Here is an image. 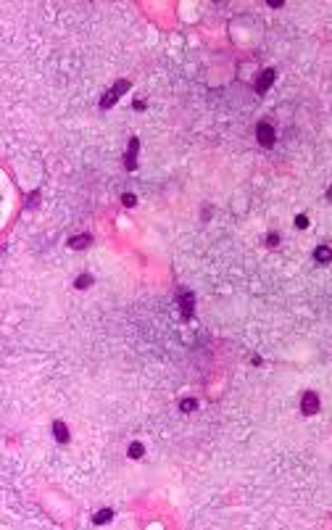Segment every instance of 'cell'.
Returning <instances> with one entry per match:
<instances>
[{"mask_svg": "<svg viewBox=\"0 0 332 530\" xmlns=\"http://www.w3.org/2000/svg\"><path fill=\"white\" fill-rule=\"evenodd\" d=\"M126 90H129V82H126V80H119L116 85L108 90V93H103V98H100V108H111V106L119 100V95H124Z\"/></svg>", "mask_w": 332, "mask_h": 530, "instance_id": "1", "label": "cell"}, {"mask_svg": "<svg viewBox=\"0 0 332 530\" xmlns=\"http://www.w3.org/2000/svg\"><path fill=\"white\" fill-rule=\"evenodd\" d=\"M256 140L261 143L264 148H271L274 145V140H277V132H274V127H271L269 122H261L256 127Z\"/></svg>", "mask_w": 332, "mask_h": 530, "instance_id": "2", "label": "cell"}, {"mask_svg": "<svg viewBox=\"0 0 332 530\" xmlns=\"http://www.w3.org/2000/svg\"><path fill=\"white\" fill-rule=\"evenodd\" d=\"M300 412L306 414V417H314V414L319 412V396L314 393V390H306L303 399H300Z\"/></svg>", "mask_w": 332, "mask_h": 530, "instance_id": "3", "label": "cell"}, {"mask_svg": "<svg viewBox=\"0 0 332 530\" xmlns=\"http://www.w3.org/2000/svg\"><path fill=\"white\" fill-rule=\"evenodd\" d=\"M177 301H179V309H182V317L190 319V317H192V309H195V296H192L190 290H179Z\"/></svg>", "mask_w": 332, "mask_h": 530, "instance_id": "4", "label": "cell"}, {"mask_svg": "<svg viewBox=\"0 0 332 530\" xmlns=\"http://www.w3.org/2000/svg\"><path fill=\"white\" fill-rule=\"evenodd\" d=\"M137 150H140V140L137 137H132L129 140V148H126V153H124V166H126V172H132L137 166Z\"/></svg>", "mask_w": 332, "mask_h": 530, "instance_id": "5", "label": "cell"}, {"mask_svg": "<svg viewBox=\"0 0 332 530\" xmlns=\"http://www.w3.org/2000/svg\"><path fill=\"white\" fill-rule=\"evenodd\" d=\"M274 80H277V71H274V69H264V71H261V77L256 80V93H258V95H264V93H267V90L271 87V82H274Z\"/></svg>", "mask_w": 332, "mask_h": 530, "instance_id": "6", "label": "cell"}, {"mask_svg": "<svg viewBox=\"0 0 332 530\" xmlns=\"http://www.w3.org/2000/svg\"><path fill=\"white\" fill-rule=\"evenodd\" d=\"M90 243H93V235H87V232H84V235H74V238H69V245H71L74 251L87 248Z\"/></svg>", "mask_w": 332, "mask_h": 530, "instance_id": "7", "label": "cell"}, {"mask_svg": "<svg viewBox=\"0 0 332 530\" xmlns=\"http://www.w3.org/2000/svg\"><path fill=\"white\" fill-rule=\"evenodd\" d=\"M53 435H56L58 443H69V427H66L61 419H56V422H53Z\"/></svg>", "mask_w": 332, "mask_h": 530, "instance_id": "8", "label": "cell"}, {"mask_svg": "<svg viewBox=\"0 0 332 530\" xmlns=\"http://www.w3.org/2000/svg\"><path fill=\"white\" fill-rule=\"evenodd\" d=\"M314 261L316 264H330L332 261V248L330 245H319V248L314 251Z\"/></svg>", "mask_w": 332, "mask_h": 530, "instance_id": "9", "label": "cell"}, {"mask_svg": "<svg viewBox=\"0 0 332 530\" xmlns=\"http://www.w3.org/2000/svg\"><path fill=\"white\" fill-rule=\"evenodd\" d=\"M111 517H113V509H100V512H95V514H93V522H95V525H106Z\"/></svg>", "mask_w": 332, "mask_h": 530, "instance_id": "10", "label": "cell"}, {"mask_svg": "<svg viewBox=\"0 0 332 530\" xmlns=\"http://www.w3.org/2000/svg\"><path fill=\"white\" fill-rule=\"evenodd\" d=\"M142 454H145V446L142 443H129V459H142Z\"/></svg>", "mask_w": 332, "mask_h": 530, "instance_id": "11", "label": "cell"}, {"mask_svg": "<svg viewBox=\"0 0 332 530\" xmlns=\"http://www.w3.org/2000/svg\"><path fill=\"white\" fill-rule=\"evenodd\" d=\"M90 285H93V274H79V277H77V282H74L77 290H84V288H90Z\"/></svg>", "mask_w": 332, "mask_h": 530, "instance_id": "12", "label": "cell"}, {"mask_svg": "<svg viewBox=\"0 0 332 530\" xmlns=\"http://www.w3.org/2000/svg\"><path fill=\"white\" fill-rule=\"evenodd\" d=\"M179 409H182L185 414H190V412H195V409H198V401L195 399H182V401H179Z\"/></svg>", "mask_w": 332, "mask_h": 530, "instance_id": "13", "label": "cell"}, {"mask_svg": "<svg viewBox=\"0 0 332 530\" xmlns=\"http://www.w3.org/2000/svg\"><path fill=\"white\" fill-rule=\"evenodd\" d=\"M122 203H124L126 209H132V206H137V198L132 195V193H124V195H122Z\"/></svg>", "mask_w": 332, "mask_h": 530, "instance_id": "14", "label": "cell"}, {"mask_svg": "<svg viewBox=\"0 0 332 530\" xmlns=\"http://www.w3.org/2000/svg\"><path fill=\"white\" fill-rule=\"evenodd\" d=\"M267 245H269V248H277V245H280V235H277V232H269V235H267Z\"/></svg>", "mask_w": 332, "mask_h": 530, "instance_id": "15", "label": "cell"}, {"mask_svg": "<svg viewBox=\"0 0 332 530\" xmlns=\"http://www.w3.org/2000/svg\"><path fill=\"white\" fill-rule=\"evenodd\" d=\"M295 227H298V230H306V227H309V216H306V214L295 216Z\"/></svg>", "mask_w": 332, "mask_h": 530, "instance_id": "16", "label": "cell"}, {"mask_svg": "<svg viewBox=\"0 0 332 530\" xmlns=\"http://www.w3.org/2000/svg\"><path fill=\"white\" fill-rule=\"evenodd\" d=\"M269 8H282V0H269Z\"/></svg>", "mask_w": 332, "mask_h": 530, "instance_id": "17", "label": "cell"}, {"mask_svg": "<svg viewBox=\"0 0 332 530\" xmlns=\"http://www.w3.org/2000/svg\"><path fill=\"white\" fill-rule=\"evenodd\" d=\"M327 201H332V185H330V190H327Z\"/></svg>", "mask_w": 332, "mask_h": 530, "instance_id": "18", "label": "cell"}]
</instances>
